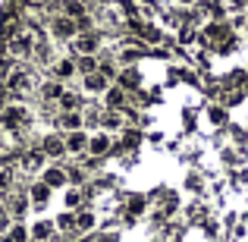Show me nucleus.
<instances>
[{"label": "nucleus", "mask_w": 248, "mask_h": 242, "mask_svg": "<svg viewBox=\"0 0 248 242\" xmlns=\"http://www.w3.org/2000/svg\"><path fill=\"white\" fill-rule=\"evenodd\" d=\"M31 120L29 107H22V104H3V110H0V129H6V132H19V129H25Z\"/></svg>", "instance_id": "nucleus-1"}, {"label": "nucleus", "mask_w": 248, "mask_h": 242, "mask_svg": "<svg viewBox=\"0 0 248 242\" xmlns=\"http://www.w3.org/2000/svg\"><path fill=\"white\" fill-rule=\"evenodd\" d=\"M6 50H10V57H29L35 50V35L29 29H13L6 35Z\"/></svg>", "instance_id": "nucleus-2"}, {"label": "nucleus", "mask_w": 248, "mask_h": 242, "mask_svg": "<svg viewBox=\"0 0 248 242\" xmlns=\"http://www.w3.org/2000/svg\"><path fill=\"white\" fill-rule=\"evenodd\" d=\"M3 85H6L10 95H29V91L35 88V76H31L25 66H13L10 76L3 79Z\"/></svg>", "instance_id": "nucleus-3"}, {"label": "nucleus", "mask_w": 248, "mask_h": 242, "mask_svg": "<svg viewBox=\"0 0 248 242\" xmlns=\"http://www.w3.org/2000/svg\"><path fill=\"white\" fill-rule=\"evenodd\" d=\"M73 48L79 57H94L97 48H101V35L97 32H79V35L73 38Z\"/></svg>", "instance_id": "nucleus-4"}, {"label": "nucleus", "mask_w": 248, "mask_h": 242, "mask_svg": "<svg viewBox=\"0 0 248 242\" xmlns=\"http://www.w3.org/2000/svg\"><path fill=\"white\" fill-rule=\"evenodd\" d=\"M50 32H54L57 38H66V41H73V38L79 35V22L60 13V16H54V19H50Z\"/></svg>", "instance_id": "nucleus-5"}, {"label": "nucleus", "mask_w": 248, "mask_h": 242, "mask_svg": "<svg viewBox=\"0 0 248 242\" xmlns=\"http://www.w3.org/2000/svg\"><path fill=\"white\" fill-rule=\"evenodd\" d=\"M41 151H44V158H66V139L63 135H57V132H50V135H44V142H41Z\"/></svg>", "instance_id": "nucleus-6"}, {"label": "nucleus", "mask_w": 248, "mask_h": 242, "mask_svg": "<svg viewBox=\"0 0 248 242\" xmlns=\"http://www.w3.org/2000/svg\"><path fill=\"white\" fill-rule=\"evenodd\" d=\"M41 182H44L47 189H63V186L69 182V173H66L63 167H57V163H54V167H44V170H41Z\"/></svg>", "instance_id": "nucleus-7"}, {"label": "nucleus", "mask_w": 248, "mask_h": 242, "mask_svg": "<svg viewBox=\"0 0 248 242\" xmlns=\"http://www.w3.org/2000/svg\"><path fill=\"white\" fill-rule=\"evenodd\" d=\"M82 88L88 91V95H104V91L110 88V79L101 73H91V76H82Z\"/></svg>", "instance_id": "nucleus-8"}, {"label": "nucleus", "mask_w": 248, "mask_h": 242, "mask_svg": "<svg viewBox=\"0 0 248 242\" xmlns=\"http://www.w3.org/2000/svg\"><path fill=\"white\" fill-rule=\"evenodd\" d=\"M0 242H31V233H29L25 224H10L0 233Z\"/></svg>", "instance_id": "nucleus-9"}, {"label": "nucleus", "mask_w": 248, "mask_h": 242, "mask_svg": "<svg viewBox=\"0 0 248 242\" xmlns=\"http://www.w3.org/2000/svg\"><path fill=\"white\" fill-rule=\"evenodd\" d=\"M104 107H107V110L126 107V88H120V85H110V88L104 91Z\"/></svg>", "instance_id": "nucleus-10"}, {"label": "nucleus", "mask_w": 248, "mask_h": 242, "mask_svg": "<svg viewBox=\"0 0 248 242\" xmlns=\"http://www.w3.org/2000/svg\"><path fill=\"white\" fill-rule=\"evenodd\" d=\"M79 73V63L73 60V57H60V60L54 63V79H73V76Z\"/></svg>", "instance_id": "nucleus-11"}, {"label": "nucleus", "mask_w": 248, "mask_h": 242, "mask_svg": "<svg viewBox=\"0 0 248 242\" xmlns=\"http://www.w3.org/2000/svg\"><path fill=\"white\" fill-rule=\"evenodd\" d=\"M38 95H41L44 101H57V104H60V97L66 95V88H63V82H60V79H50V82H41Z\"/></svg>", "instance_id": "nucleus-12"}, {"label": "nucleus", "mask_w": 248, "mask_h": 242, "mask_svg": "<svg viewBox=\"0 0 248 242\" xmlns=\"http://www.w3.org/2000/svg\"><path fill=\"white\" fill-rule=\"evenodd\" d=\"M25 173H41L44 170V151H25L22 158H19Z\"/></svg>", "instance_id": "nucleus-13"}, {"label": "nucleus", "mask_w": 248, "mask_h": 242, "mask_svg": "<svg viewBox=\"0 0 248 242\" xmlns=\"http://www.w3.org/2000/svg\"><path fill=\"white\" fill-rule=\"evenodd\" d=\"M88 139H91V135H85L82 129H79V132H66V151H69V154L88 151Z\"/></svg>", "instance_id": "nucleus-14"}, {"label": "nucleus", "mask_w": 248, "mask_h": 242, "mask_svg": "<svg viewBox=\"0 0 248 242\" xmlns=\"http://www.w3.org/2000/svg\"><path fill=\"white\" fill-rule=\"evenodd\" d=\"M82 126H85V120H82L79 110H63V113H60V129H66V132H79Z\"/></svg>", "instance_id": "nucleus-15"}, {"label": "nucleus", "mask_w": 248, "mask_h": 242, "mask_svg": "<svg viewBox=\"0 0 248 242\" xmlns=\"http://www.w3.org/2000/svg\"><path fill=\"white\" fill-rule=\"evenodd\" d=\"M57 224H50V220H38V224H31V242H47L50 236H54Z\"/></svg>", "instance_id": "nucleus-16"}, {"label": "nucleus", "mask_w": 248, "mask_h": 242, "mask_svg": "<svg viewBox=\"0 0 248 242\" xmlns=\"http://www.w3.org/2000/svg\"><path fill=\"white\" fill-rule=\"evenodd\" d=\"M110 151V135L107 132H97L88 139V154H94V158H101V154Z\"/></svg>", "instance_id": "nucleus-17"}, {"label": "nucleus", "mask_w": 248, "mask_h": 242, "mask_svg": "<svg viewBox=\"0 0 248 242\" xmlns=\"http://www.w3.org/2000/svg\"><path fill=\"white\" fill-rule=\"evenodd\" d=\"M47 198H50V189L44 186L41 179H38V182H31V189H29V201H31V205L44 208V205H47Z\"/></svg>", "instance_id": "nucleus-18"}, {"label": "nucleus", "mask_w": 248, "mask_h": 242, "mask_svg": "<svg viewBox=\"0 0 248 242\" xmlns=\"http://www.w3.org/2000/svg\"><path fill=\"white\" fill-rule=\"evenodd\" d=\"M29 205H31L29 195H16V198L6 205V208H10V217H16V224H19V220L25 217V211H29Z\"/></svg>", "instance_id": "nucleus-19"}, {"label": "nucleus", "mask_w": 248, "mask_h": 242, "mask_svg": "<svg viewBox=\"0 0 248 242\" xmlns=\"http://www.w3.org/2000/svg\"><path fill=\"white\" fill-rule=\"evenodd\" d=\"M63 16H69V19H76V22H82L85 19V3L82 0H63Z\"/></svg>", "instance_id": "nucleus-20"}, {"label": "nucleus", "mask_w": 248, "mask_h": 242, "mask_svg": "<svg viewBox=\"0 0 248 242\" xmlns=\"http://www.w3.org/2000/svg\"><path fill=\"white\" fill-rule=\"evenodd\" d=\"M94 230V214L91 211H79L76 214V233H88Z\"/></svg>", "instance_id": "nucleus-21"}, {"label": "nucleus", "mask_w": 248, "mask_h": 242, "mask_svg": "<svg viewBox=\"0 0 248 242\" xmlns=\"http://www.w3.org/2000/svg\"><path fill=\"white\" fill-rule=\"evenodd\" d=\"M101 126H104V129H120V126H123L120 110H104V113H101Z\"/></svg>", "instance_id": "nucleus-22"}, {"label": "nucleus", "mask_w": 248, "mask_h": 242, "mask_svg": "<svg viewBox=\"0 0 248 242\" xmlns=\"http://www.w3.org/2000/svg\"><path fill=\"white\" fill-rule=\"evenodd\" d=\"M116 85H120V88H135V85H139V76H135V69H126V73H120L116 76Z\"/></svg>", "instance_id": "nucleus-23"}, {"label": "nucleus", "mask_w": 248, "mask_h": 242, "mask_svg": "<svg viewBox=\"0 0 248 242\" xmlns=\"http://www.w3.org/2000/svg\"><path fill=\"white\" fill-rule=\"evenodd\" d=\"M226 35H230V29H226V25H220V22H211V25H207V38H211V41H226Z\"/></svg>", "instance_id": "nucleus-24"}, {"label": "nucleus", "mask_w": 248, "mask_h": 242, "mask_svg": "<svg viewBox=\"0 0 248 242\" xmlns=\"http://www.w3.org/2000/svg\"><path fill=\"white\" fill-rule=\"evenodd\" d=\"M57 230H63V233H76V214H60L57 217Z\"/></svg>", "instance_id": "nucleus-25"}, {"label": "nucleus", "mask_w": 248, "mask_h": 242, "mask_svg": "<svg viewBox=\"0 0 248 242\" xmlns=\"http://www.w3.org/2000/svg\"><path fill=\"white\" fill-rule=\"evenodd\" d=\"M79 73L82 76H91V73H97V57H79Z\"/></svg>", "instance_id": "nucleus-26"}, {"label": "nucleus", "mask_w": 248, "mask_h": 242, "mask_svg": "<svg viewBox=\"0 0 248 242\" xmlns=\"http://www.w3.org/2000/svg\"><path fill=\"white\" fill-rule=\"evenodd\" d=\"M139 35H141V38H148L151 44H160V41H164V35H160V29H154V25H145V29H141Z\"/></svg>", "instance_id": "nucleus-27"}, {"label": "nucleus", "mask_w": 248, "mask_h": 242, "mask_svg": "<svg viewBox=\"0 0 248 242\" xmlns=\"http://www.w3.org/2000/svg\"><path fill=\"white\" fill-rule=\"evenodd\" d=\"M10 182H13V170L6 167V163H0V192H6Z\"/></svg>", "instance_id": "nucleus-28"}, {"label": "nucleus", "mask_w": 248, "mask_h": 242, "mask_svg": "<svg viewBox=\"0 0 248 242\" xmlns=\"http://www.w3.org/2000/svg\"><path fill=\"white\" fill-rule=\"evenodd\" d=\"M60 107L63 110H79V95H69V91H66V95L60 97Z\"/></svg>", "instance_id": "nucleus-29"}, {"label": "nucleus", "mask_w": 248, "mask_h": 242, "mask_svg": "<svg viewBox=\"0 0 248 242\" xmlns=\"http://www.w3.org/2000/svg\"><path fill=\"white\" fill-rule=\"evenodd\" d=\"M139 57H145V54H141V50H135V48H126V50H120V60H123V63H135Z\"/></svg>", "instance_id": "nucleus-30"}, {"label": "nucleus", "mask_w": 248, "mask_h": 242, "mask_svg": "<svg viewBox=\"0 0 248 242\" xmlns=\"http://www.w3.org/2000/svg\"><path fill=\"white\" fill-rule=\"evenodd\" d=\"M201 6H204V10H207V13H211V16H214V19H223V6H220V3H217V0H207V3H201Z\"/></svg>", "instance_id": "nucleus-31"}, {"label": "nucleus", "mask_w": 248, "mask_h": 242, "mask_svg": "<svg viewBox=\"0 0 248 242\" xmlns=\"http://www.w3.org/2000/svg\"><path fill=\"white\" fill-rule=\"evenodd\" d=\"M82 205V192L79 189H69L66 192V208H79Z\"/></svg>", "instance_id": "nucleus-32"}, {"label": "nucleus", "mask_w": 248, "mask_h": 242, "mask_svg": "<svg viewBox=\"0 0 248 242\" xmlns=\"http://www.w3.org/2000/svg\"><path fill=\"white\" fill-rule=\"evenodd\" d=\"M6 226H10V208H6V205H0V233H3Z\"/></svg>", "instance_id": "nucleus-33"}, {"label": "nucleus", "mask_w": 248, "mask_h": 242, "mask_svg": "<svg viewBox=\"0 0 248 242\" xmlns=\"http://www.w3.org/2000/svg\"><path fill=\"white\" fill-rule=\"evenodd\" d=\"M226 6H230V10H236V13H242L245 6H248V0H226Z\"/></svg>", "instance_id": "nucleus-34"}, {"label": "nucleus", "mask_w": 248, "mask_h": 242, "mask_svg": "<svg viewBox=\"0 0 248 242\" xmlns=\"http://www.w3.org/2000/svg\"><path fill=\"white\" fill-rule=\"evenodd\" d=\"M120 6H123L126 16H135V3H132V0H120Z\"/></svg>", "instance_id": "nucleus-35"}, {"label": "nucleus", "mask_w": 248, "mask_h": 242, "mask_svg": "<svg viewBox=\"0 0 248 242\" xmlns=\"http://www.w3.org/2000/svg\"><path fill=\"white\" fill-rule=\"evenodd\" d=\"M22 3H25V6H44L47 0H22Z\"/></svg>", "instance_id": "nucleus-36"}, {"label": "nucleus", "mask_w": 248, "mask_h": 242, "mask_svg": "<svg viewBox=\"0 0 248 242\" xmlns=\"http://www.w3.org/2000/svg\"><path fill=\"white\" fill-rule=\"evenodd\" d=\"M179 3H195V0H179Z\"/></svg>", "instance_id": "nucleus-37"}, {"label": "nucleus", "mask_w": 248, "mask_h": 242, "mask_svg": "<svg viewBox=\"0 0 248 242\" xmlns=\"http://www.w3.org/2000/svg\"><path fill=\"white\" fill-rule=\"evenodd\" d=\"M0 110H3V95H0Z\"/></svg>", "instance_id": "nucleus-38"}]
</instances>
